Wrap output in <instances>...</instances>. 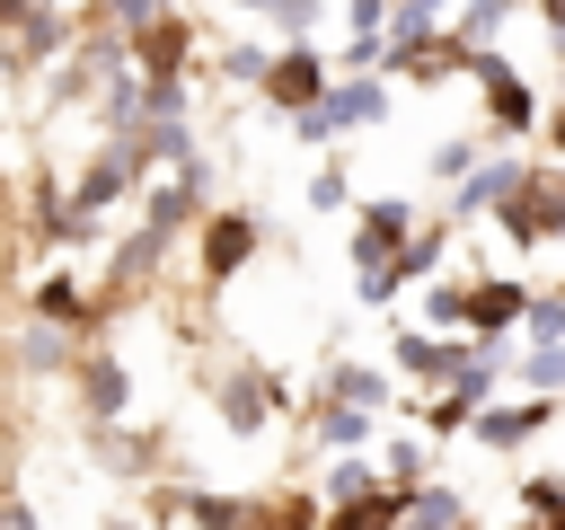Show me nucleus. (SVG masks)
<instances>
[{"label": "nucleus", "mask_w": 565, "mask_h": 530, "mask_svg": "<svg viewBox=\"0 0 565 530\" xmlns=\"http://www.w3.org/2000/svg\"><path fill=\"white\" fill-rule=\"evenodd\" d=\"M265 18H274L291 44H309V26H318V0H265Z\"/></svg>", "instance_id": "obj_11"}, {"label": "nucleus", "mask_w": 565, "mask_h": 530, "mask_svg": "<svg viewBox=\"0 0 565 530\" xmlns=\"http://www.w3.org/2000/svg\"><path fill=\"white\" fill-rule=\"evenodd\" d=\"M35 309H44V318H79V292H71V283H44V300H35Z\"/></svg>", "instance_id": "obj_21"}, {"label": "nucleus", "mask_w": 565, "mask_h": 530, "mask_svg": "<svg viewBox=\"0 0 565 530\" xmlns=\"http://www.w3.org/2000/svg\"><path fill=\"white\" fill-rule=\"evenodd\" d=\"M0 26H26V0H0Z\"/></svg>", "instance_id": "obj_23"}, {"label": "nucleus", "mask_w": 565, "mask_h": 530, "mask_svg": "<svg viewBox=\"0 0 565 530\" xmlns=\"http://www.w3.org/2000/svg\"><path fill=\"white\" fill-rule=\"evenodd\" d=\"M521 327H530L539 344H556V336H565V300H530V318H521Z\"/></svg>", "instance_id": "obj_16"}, {"label": "nucleus", "mask_w": 565, "mask_h": 530, "mask_svg": "<svg viewBox=\"0 0 565 530\" xmlns=\"http://www.w3.org/2000/svg\"><path fill=\"white\" fill-rule=\"evenodd\" d=\"M539 18H547V35H565V0H539Z\"/></svg>", "instance_id": "obj_22"}, {"label": "nucleus", "mask_w": 565, "mask_h": 530, "mask_svg": "<svg viewBox=\"0 0 565 530\" xmlns=\"http://www.w3.org/2000/svg\"><path fill=\"white\" fill-rule=\"evenodd\" d=\"M344 406H380V371H362V362H335V380H327Z\"/></svg>", "instance_id": "obj_9"}, {"label": "nucleus", "mask_w": 565, "mask_h": 530, "mask_svg": "<svg viewBox=\"0 0 565 530\" xmlns=\"http://www.w3.org/2000/svg\"><path fill=\"white\" fill-rule=\"evenodd\" d=\"M424 318H433V327H468V292H459V283L424 292Z\"/></svg>", "instance_id": "obj_13"}, {"label": "nucleus", "mask_w": 565, "mask_h": 530, "mask_svg": "<svg viewBox=\"0 0 565 530\" xmlns=\"http://www.w3.org/2000/svg\"><path fill=\"white\" fill-rule=\"evenodd\" d=\"M512 9H521V0H468V9L450 18V35H459V44H494V35L512 26Z\"/></svg>", "instance_id": "obj_7"}, {"label": "nucleus", "mask_w": 565, "mask_h": 530, "mask_svg": "<svg viewBox=\"0 0 565 530\" xmlns=\"http://www.w3.org/2000/svg\"><path fill=\"white\" fill-rule=\"evenodd\" d=\"M468 168H477V150H468V141H441V150H433V177H450V186H459Z\"/></svg>", "instance_id": "obj_17"}, {"label": "nucleus", "mask_w": 565, "mask_h": 530, "mask_svg": "<svg viewBox=\"0 0 565 530\" xmlns=\"http://www.w3.org/2000/svg\"><path fill=\"white\" fill-rule=\"evenodd\" d=\"M388 477L415 486V477H424V442H397V451H388Z\"/></svg>", "instance_id": "obj_20"}, {"label": "nucleus", "mask_w": 565, "mask_h": 530, "mask_svg": "<svg viewBox=\"0 0 565 530\" xmlns=\"http://www.w3.org/2000/svg\"><path fill=\"white\" fill-rule=\"evenodd\" d=\"M327 495H335V504H353V495H371V468H362V459H344V468L327 477Z\"/></svg>", "instance_id": "obj_18"}, {"label": "nucleus", "mask_w": 565, "mask_h": 530, "mask_svg": "<svg viewBox=\"0 0 565 530\" xmlns=\"http://www.w3.org/2000/svg\"><path fill=\"white\" fill-rule=\"evenodd\" d=\"M309 203L335 212V203H344V168H318V177H309Z\"/></svg>", "instance_id": "obj_19"}, {"label": "nucleus", "mask_w": 565, "mask_h": 530, "mask_svg": "<svg viewBox=\"0 0 565 530\" xmlns=\"http://www.w3.org/2000/svg\"><path fill=\"white\" fill-rule=\"evenodd\" d=\"M318 442H327V451H362V442H371V415H362V406H344V398H335V406H327V415H318Z\"/></svg>", "instance_id": "obj_8"}, {"label": "nucleus", "mask_w": 565, "mask_h": 530, "mask_svg": "<svg viewBox=\"0 0 565 530\" xmlns=\"http://www.w3.org/2000/svg\"><path fill=\"white\" fill-rule=\"evenodd\" d=\"M441 265V230H415L406 247H397V274H433Z\"/></svg>", "instance_id": "obj_12"}, {"label": "nucleus", "mask_w": 565, "mask_h": 530, "mask_svg": "<svg viewBox=\"0 0 565 530\" xmlns=\"http://www.w3.org/2000/svg\"><path fill=\"white\" fill-rule=\"evenodd\" d=\"M521 380H530L539 398H547V389H565V344H539V353L521 362Z\"/></svg>", "instance_id": "obj_10"}, {"label": "nucleus", "mask_w": 565, "mask_h": 530, "mask_svg": "<svg viewBox=\"0 0 565 530\" xmlns=\"http://www.w3.org/2000/svg\"><path fill=\"white\" fill-rule=\"evenodd\" d=\"M327 88H335V80H327L318 44H291V53H274V71H265V97H274V106H291V115H300V106H318Z\"/></svg>", "instance_id": "obj_2"}, {"label": "nucleus", "mask_w": 565, "mask_h": 530, "mask_svg": "<svg viewBox=\"0 0 565 530\" xmlns=\"http://www.w3.org/2000/svg\"><path fill=\"white\" fill-rule=\"evenodd\" d=\"M441 9H450V0H388V53L433 44V35H441Z\"/></svg>", "instance_id": "obj_6"}, {"label": "nucleus", "mask_w": 565, "mask_h": 530, "mask_svg": "<svg viewBox=\"0 0 565 530\" xmlns=\"http://www.w3.org/2000/svg\"><path fill=\"white\" fill-rule=\"evenodd\" d=\"M556 141H565V115H556Z\"/></svg>", "instance_id": "obj_24"}, {"label": "nucleus", "mask_w": 565, "mask_h": 530, "mask_svg": "<svg viewBox=\"0 0 565 530\" xmlns=\"http://www.w3.org/2000/svg\"><path fill=\"white\" fill-rule=\"evenodd\" d=\"M539 424H547V398H530V406H477V442H494V451L530 442Z\"/></svg>", "instance_id": "obj_4"}, {"label": "nucleus", "mask_w": 565, "mask_h": 530, "mask_svg": "<svg viewBox=\"0 0 565 530\" xmlns=\"http://www.w3.org/2000/svg\"><path fill=\"white\" fill-rule=\"evenodd\" d=\"M247 247H256V221H238V212H221V221L203 230V274L221 283V274H230V265H238Z\"/></svg>", "instance_id": "obj_5"}, {"label": "nucleus", "mask_w": 565, "mask_h": 530, "mask_svg": "<svg viewBox=\"0 0 565 530\" xmlns=\"http://www.w3.org/2000/svg\"><path fill=\"white\" fill-rule=\"evenodd\" d=\"M221 406H230V424L247 433V424L265 415V389H256V380H230V389H221Z\"/></svg>", "instance_id": "obj_15"}, {"label": "nucleus", "mask_w": 565, "mask_h": 530, "mask_svg": "<svg viewBox=\"0 0 565 530\" xmlns=\"http://www.w3.org/2000/svg\"><path fill=\"white\" fill-rule=\"evenodd\" d=\"M238 9H265V0H238Z\"/></svg>", "instance_id": "obj_25"}, {"label": "nucleus", "mask_w": 565, "mask_h": 530, "mask_svg": "<svg viewBox=\"0 0 565 530\" xmlns=\"http://www.w3.org/2000/svg\"><path fill=\"white\" fill-rule=\"evenodd\" d=\"M380 115H388V88H380L371 71H353V80H335L318 106H300V132L327 141V132H353V124H380Z\"/></svg>", "instance_id": "obj_1"}, {"label": "nucleus", "mask_w": 565, "mask_h": 530, "mask_svg": "<svg viewBox=\"0 0 565 530\" xmlns=\"http://www.w3.org/2000/svg\"><path fill=\"white\" fill-rule=\"evenodd\" d=\"M512 318H530V292H521V283H477V292H468V327H477V336H494V327H512Z\"/></svg>", "instance_id": "obj_3"}, {"label": "nucleus", "mask_w": 565, "mask_h": 530, "mask_svg": "<svg viewBox=\"0 0 565 530\" xmlns=\"http://www.w3.org/2000/svg\"><path fill=\"white\" fill-rule=\"evenodd\" d=\"M88 406H97V415L124 406V371H115V362H88Z\"/></svg>", "instance_id": "obj_14"}]
</instances>
